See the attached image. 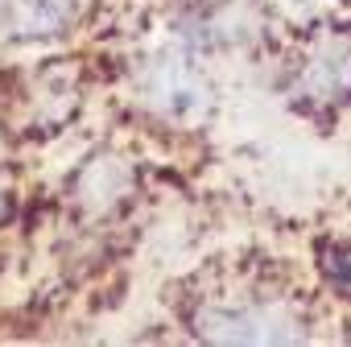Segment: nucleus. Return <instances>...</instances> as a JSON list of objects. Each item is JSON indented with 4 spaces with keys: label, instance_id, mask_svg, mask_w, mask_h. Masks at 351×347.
<instances>
[{
    "label": "nucleus",
    "instance_id": "1",
    "mask_svg": "<svg viewBox=\"0 0 351 347\" xmlns=\"http://www.w3.org/2000/svg\"><path fill=\"white\" fill-rule=\"evenodd\" d=\"M153 95L161 99L165 112H186V108H199L207 91L199 87V79H195L178 58H169V62H161V71H157Z\"/></svg>",
    "mask_w": 351,
    "mask_h": 347
},
{
    "label": "nucleus",
    "instance_id": "2",
    "mask_svg": "<svg viewBox=\"0 0 351 347\" xmlns=\"http://www.w3.org/2000/svg\"><path fill=\"white\" fill-rule=\"evenodd\" d=\"M71 17V0H13L9 21L17 34H54Z\"/></svg>",
    "mask_w": 351,
    "mask_h": 347
},
{
    "label": "nucleus",
    "instance_id": "3",
    "mask_svg": "<svg viewBox=\"0 0 351 347\" xmlns=\"http://www.w3.org/2000/svg\"><path fill=\"white\" fill-rule=\"evenodd\" d=\"M5 215H9V203H5V199H0V219H5Z\"/></svg>",
    "mask_w": 351,
    "mask_h": 347
}]
</instances>
